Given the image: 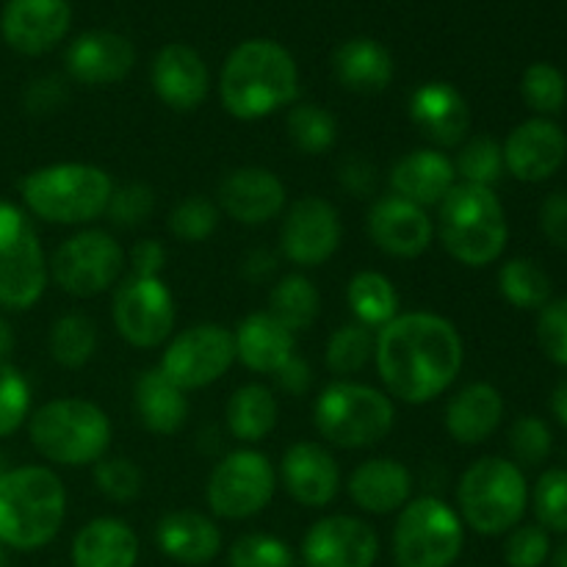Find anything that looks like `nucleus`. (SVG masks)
I'll return each mask as SVG.
<instances>
[{"instance_id": "1", "label": "nucleus", "mask_w": 567, "mask_h": 567, "mask_svg": "<svg viewBox=\"0 0 567 567\" xmlns=\"http://www.w3.org/2000/svg\"><path fill=\"white\" fill-rule=\"evenodd\" d=\"M374 363L388 396L430 404L457 382L465 343L457 327L430 310L399 313L374 338Z\"/></svg>"}, {"instance_id": "2", "label": "nucleus", "mask_w": 567, "mask_h": 567, "mask_svg": "<svg viewBox=\"0 0 567 567\" xmlns=\"http://www.w3.org/2000/svg\"><path fill=\"white\" fill-rule=\"evenodd\" d=\"M299 94L293 55L275 39H247L227 55L219 75V97L241 122L266 120L291 105Z\"/></svg>"}, {"instance_id": "3", "label": "nucleus", "mask_w": 567, "mask_h": 567, "mask_svg": "<svg viewBox=\"0 0 567 567\" xmlns=\"http://www.w3.org/2000/svg\"><path fill=\"white\" fill-rule=\"evenodd\" d=\"M66 518V487L44 465H20L0 474V543L37 551L55 540Z\"/></svg>"}, {"instance_id": "4", "label": "nucleus", "mask_w": 567, "mask_h": 567, "mask_svg": "<svg viewBox=\"0 0 567 567\" xmlns=\"http://www.w3.org/2000/svg\"><path fill=\"white\" fill-rule=\"evenodd\" d=\"M114 181L94 164H50L20 181L22 205L50 225H89L109 210Z\"/></svg>"}, {"instance_id": "5", "label": "nucleus", "mask_w": 567, "mask_h": 567, "mask_svg": "<svg viewBox=\"0 0 567 567\" xmlns=\"http://www.w3.org/2000/svg\"><path fill=\"white\" fill-rule=\"evenodd\" d=\"M437 236L457 264L471 269L496 264L509 238L502 199L493 188L457 183L437 205Z\"/></svg>"}, {"instance_id": "6", "label": "nucleus", "mask_w": 567, "mask_h": 567, "mask_svg": "<svg viewBox=\"0 0 567 567\" xmlns=\"http://www.w3.org/2000/svg\"><path fill=\"white\" fill-rule=\"evenodd\" d=\"M111 435L109 413L89 399H53L28 419L31 446L48 463L64 468H81L109 457Z\"/></svg>"}, {"instance_id": "7", "label": "nucleus", "mask_w": 567, "mask_h": 567, "mask_svg": "<svg viewBox=\"0 0 567 567\" xmlns=\"http://www.w3.org/2000/svg\"><path fill=\"white\" fill-rule=\"evenodd\" d=\"M319 435L338 449H369L391 435L396 408L380 388L352 380H336L313 404Z\"/></svg>"}, {"instance_id": "8", "label": "nucleus", "mask_w": 567, "mask_h": 567, "mask_svg": "<svg viewBox=\"0 0 567 567\" xmlns=\"http://www.w3.org/2000/svg\"><path fill=\"white\" fill-rule=\"evenodd\" d=\"M529 502L524 471L504 457H482L463 474L457 487L460 518L476 535L496 537L520 524Z\"/></svg>"}, {"instance_id": "9", "label": "nucleus", "mask_w": 567, "mask_h": 567, "mask_svg": "<svg viewBox=\"0 0 567 567\" xmlns=\"http://www.w3.org/2000/svg\"><path fill=\"white\" fill-rule=\"evenodd\" d=\"M465 546L457 509L437 496H421L399 509L393 559L399 567H452Z\"/></svg>"}, {"instance_id": "10", "label": "nucleus", "mask_w": 567, "mask_h": 567, "mask_svg": "<svg viewBox=\"0 0 567 567\" xmlns=\"http://www.w3.org/2000/svg\"><path fill=\"white\" fill-rule=\"evenodd\" d=\"M48 258L25 208L0 199V308L31 310L48 288Z\"/></svg>"}, {"instance_id": "11", "label": "nucleus", "mask_w": 567, "mask_h": 567, "mask_svg": "<svg viewBox=\"0 0 567 567\" xmlns=\"http://www.w3.org/2000/svg\"><path fill=\"white\" fill-rule=\"evenodd\" d=\"M125 269V249L111 233L81 230L61 241L48 260V275L64 293L97 297L116 286Z\"/></svg>"}, {"instance_id": "12", "label": "nucleus", "mask_w": 567, "mask_h": 567, "mask_svg": "<svg viewBox=\"0 0 567 567\" xmlns=\"http://www.w3.org/2000/svg\"><path fill=\"white\" fill-rule=\"evenodd\" d=\"M277 491V471L264 452L238 449L210 471L205 502L216 518L244 520L264 513Z\"/></svg>"}, {"instance_id": "13", "label": "nucleus", "mask_w": 567, "mask_h": 567, "mask_svg": "<svg viewBox=\"0 0 567 567\" xmlns=\"http://www.w3.org/2000/svg\"><path fill=\"white\" fill-rule=\"evenodd\" d=\"M236 363V341L225 324H194L172 336L158 369L183 391L214 385Z\"/></svg>"}, {"instance_id": "14", "label": "nucleus", "mask_w": 567, "mask_h": 567, "mask_svg": "<svg viewBox=\"0 0 567 567\" xmlns=\"http://www.w3.org/2000/svg\"><path fill=\"white\" fill-rule=\"evenodd\" d=\"M114 327L133 349H155L175 330V299L161 277L127 275L111 302Z\"/></svg>"}, {"instance_id": "15", "label": "nucleus", "mask_w": 567, "mask_h": 567, "mask_svg": "<svg viewBox=\"0 0 567 567\" xmlns=\"http://www.w3.org/2000/svg\"><path fill=\"white\" fill-rule=\"evenodd\" d=\"M341 216L324 197H302L286 210L280 227V252L302 269L327 264L341 247Z\"/></svg>"}, {"instance_id": "16", "label": "nucleus", "mask_w": 567, "mask_h": 567, "mask_svg": "<svg viewBox=\"0 0 567 567\" xmlns=\"http://www.w3.org/2000/svg\"><path fill=\"white\" fill-rule=\"evenodd\" d=\"M380 537L365 520L352 515H327L316 520L302 540L305 567H374Z\"/></svg>"}, {"instance_id": "17", "label": "nucleus", "mask_w": 567, "mask_h": 567, "mask_svg": "<svg viewBox=\"0 0 567 567\" xmlns=\"http://www.w3.org/2000/svg\"><path fill=\"white\" fill-rule=\"evenodd\" d=\"M216 203L238 225L258 227L282 214L288 192L286 183L266 166H238L219 181Z\"/></svg>"}, {"instance_id": "18", "label": "nucleus", "mask_w": 567, "mask_h": 567, "mask_svg": "<svg viewBox=\"0 0 567 567\" xmlns=\"http://www.w3.org/2000/svg\"><path fill=\"white\" fill-rule=\"evenodd\" d=\"M365 230L369 238L391 258H419L430 249L435 238V221L424 208L408 203V199L388 194L371 203L365 214Z\"/></svg>"}, {"instance_id": "19", "label": "nucleus", "mask_w": 567, "mask_h": 567, "mask_svg": "<svg viewBox=\"0 0 567 567\" xmlns=\"http://www.w3.org/2000/svg\"><path fill=\"white\" fill-rule=\"evenodd\" d=\"M72 9L66 0H6L0 11V33L11 50L42 55L66 37Z\"/></svg>"}, {"instance_id": "20", "label": "nucleus", "mask_w": 567, "mask_h": 567, "mask_svg": "<svg viewBox=\"0 0 567 567\" xmlns=\"http://www.w3.org/2000/svg\"><path fill=\"white\" fill-rule=\"evenodd\" d=\"M504 169L520 183H543L567 158V136L557 122L535 116L515 127L504 142Z\"/></svg>"}, {"instance_id": "21", "label": "nucleus", "mask_w": 567, "mask_h": 567, "mask_svg": "<svg viewBox=\"0 0 567 567\" xmlns=\"http://www.w3.org/2000/svg\"><path fill=\"white\" fill-rule=\"evenodd\" d=\"M150 83L166 109L186 114L199 109L208 97L210 72L197 50L183 42H172L155 53Z\"/></svg>"}, {"instance_id": "22", "label": "nucleus", "mask_w": 567, "mask_h": 567, "mask_svg": "<svg viewBox=\"0 0 567 567\" xmlns=\"http://www.w3.org/2000/svg\"><path fill=\"white\" fill-rule=\"evenodd\" d=\"M66 72L72 81L83 86H111V83L125 81L127 72L136 64V50L131 39L116 31H94L81 33L64 53Z\"/></svg>"}, {"instance_id": "23", "label": "nucleus", "mask_w": 567, "mask_h": 567, "mask_svg": "<svg viewBox=\"0 0 567 567\" xmlns=\"http://www.w3.org/2000/svg\"><path fill=\"white\" fill-rule=\"evenodd\" d=\"M282 487L297 504L321 509L341 491V468L327 446L316 441H299L286 449L280 463Z\"/></svg>"}, {"instance_id": "24", "label": "nucleus", "mask_w": 567, "mask_h": 567, "mask_svg": "<svg viewBox=\"0 0 567 567\" xmlns=\"http://www.w3.org/2000/svg\"><path fill=\"white\" fill-rule=\"evenodd\" d=\"M410 120L437 147H460L471 127L468 100L454 83H421L410 94Z\"/></svg>"}, {"instance_id": "25", "label": "nucleus", "mask_w": 567, "mask_h": 567, "mask_svg": "<svg viewBox=\"0 0 567 567\" xmlns=\"http://www.w3.org/2000/svg\"><path fill=\"white\" fill-rule=\"evenodd\" d=\"M391 188L396 197L419 205V208H437L446 199V194L457 186V172L454 161L435 147L413 150L402 155L391 166Z\"/></svg>"}, {"instance_id": "26", "label": "nucleus", "mask_w": 567, "mask_h": 567, "mask_svg": "<svg viewBox=\"0 0 567 567\" xmlns=\"http://www.w3.org/2000/svg\"><path fill=\"white\" fill-rule=\"evenodd\" d=\"M349 498L363 513L391 515L399 513L413 496V476L399 460L374 457L360 463L349 476Z\"/></svg>"}, {"instance_id": "27", "label": "nucleus", "mask_w": 567, "mask_h": 567, "mask_svg": "<svg viewBox=\"0 0 567 567\" xmlns=\"http://www.w3.org/2000/svg\"><path fill=\"white\" fill-rule=\"evenodd\" d=\"M233 341H236V360H241L244 369L269 377L280 371L297 349V336L282 327L269 310L244 316L241 324L233 330Z\"/></svg>"}, {"instance_id": "28", "label": "nucleus", "mask_w": 567, "mask_h": 567, "mask_svg": "<svg viewBox=\"0 0 567 567\" xmlns=\"http://www.w3.org/2000/svg\"><path fill=\"white\" fill-rule=\"evenodd\" d=\"M504 419V399L491 382H471L460 388L446 404V432L463 446H480Z\"/></svg>"}, {"instance_id": "29", "label": "nucleus", "mask_w": 567, "mask_h": 567, "mask_svg": "<svg viewBox=\"0 0 567 567\" xmlns=\"http://www.w3.org/2000/svg\"><path fill=\"white\" fill-rule=\"evenodd\" d=\"M155 543L181 565H208L221 551V532L208 515L194 509L166 513L155 526Z\"/></svg>"}, {"instance_id": "30", "label": "nucleus", "mask_w": 567, "mask_h": 567, "mask_svg": "<svg viewBox=\"0 0 567 567\" xmlns=\"http://www.w3.org/2000/svg\"><path fill=\"white\" fill-rule=\"evenodd\" d=\"M393 55L385 44L369 37H354L338 44L332 53V72L338 83L349 92L358 94H380L393 81Z\"/></svg>"}, {"instance_id": "31", "label": "nucleus", "mask_w": 567, "mask_h": 567, "mask_svg": "<svg viewBox=\"0 0 567 567\" xmlns=\"http://www.w3.org/2000/svg\"><path fill=\"white\" fill-rule=\"evenodd\" d=\"M133 404L142 426L153 435H175L188 419V396L158 365L144 369L133 385Z\"/></svg>"}, {"instance_id": "32", "label": "nucleus", "mask_w": 567, "mask_h": 567, "mask_svg": "<svg viewBox=\"0 0 567 567\" xmlns=\"http://www.w3.org/2000/svg\"><path fill=\"white\" fill-rule=\"evenodd\" d=\"M138 537L125 520L94 518L72 540V567H136Z\"/></svg>"}, {"instance_id": "33", "label": "nucleus", "mask_w": 567, "mask_h": 567, "mask_svg": "<svg viewBox=\"0 0 567 567\" xmlns=\"http://www.w3.org/2000/svg\"><path fill=\"white\" fill-rule=\"evenodd\" d=\"M277 415H280V404L271 388L260 385V382H247V385L236 388V393L227 402V430L236 441L258 443L277 426Z\"/></svg>"}, {"instance_id": "34", "label": "nucleus", "mask_w": 567, "mask_h": 567, "mask_svg": "<svg viewBox=\"0 0 567 567\" xmlns=\"http://www.w3.org/2000/svg\"><path fill=\"white\" fill-rule=\"evenodd\" d=\"M347 302L352 308L358 324L369 330H382L388 321L399 316V293L396 286L388 280L382 271L365 269L349 280Z\"/></svg>"}, {"instance_id": "35", "label": "nucleus", "mask_w": 567, "mask_h": 567, "mask_svg": "<svg viewBox=\"0 0 567 567\" xmlns=\"http://www.w3.org/2000/svg\"><path fill=\"white\" fill-rule=\"evenodd\" d=\"M319 288L305 275H286L269 293V313L293 336L313 327V321L319 319Z\"/></svg>"}, {"instance_id": "36", "label": "nucleus", "mask_w": 567, "mask_h": 567, "mask_svg": "<svg viewBox=\"0 0 567 567\" xmlns=\"http://www.w3.org/2000/svg\"><path fill=\"white\" fill-rule=\"evenodd\" d=\"M498 291L513 308L540 310L551 302V277L537 260L513 258L498 269Z\"/></svg>"}, {"instance_id": "37", "label": "nucleus", "mask_w": 567, "mask_h": 567, "mask_svg": "<svg viewBox=\"0 0 567 567\" xmlns=\"http://www.w3.org/2000/svg\"><path fill=\"white\" fill-rule=\"evenodd\" d=\"M50 358L64 369H81L97 352V324L83 313H64L53 321L48 338Z\"/></svg>"}, {"instance_id": "38", "label": "nucleus", "mask_w": 567, "mask_h": 567, "mask_svg": "<svg viewBox=\"0 0 567 567\" xmlns=\"http://www.w3.org/2000/svg\"><path fill=\"white\" fill-rule=\"evenodd\" d=\"M374 330L358 324V321L341 324L338 330H332L324 349L327 369L336 377H341V380L360 374V371L369 365V360L374 358Z\"/></svg>"}, {"instance_id": "39", "label": "nucleus", "mask_w": 567, "mask_h": 567, "mask_svg": "<svg viewBox=\"0 0 567 567\" xmlns=\"http://www.w3.org/2000/svg\"><path fill=\"white\" fill-rule=\"evenodd\" d=\"M288 136L305 155H321L336 144L338 120L319 103H299L288 111Z\"/></svg>"}, {"instance_id": "40", "label": "nucleus", "mask_w": 567, "mask_h": 567, "mask_svg": "<svg viewBox=\"0 0 567 567\" xmlns=\"http://www.w3.org/2000/svg\"><path fill=\"white\" fill-rule=\"evenodd\" d=\"M454 172L460 183L471 186L493 188L504 175V150L493 136H474L463 142L457 158H454Z\"/></svg>"}, {"instance_id": "41", "label": "nucleus", "mask_w": 567, "mask_h": 567, "mask_svg": "<svg viewBox=\"0 0 567 567\" xmlns=\"http://www.w3.org/2000/svg\"><path fill=\"white\" fill-rule=\"evenodd\" d=\"M520 94L524 103L535 111L537 116H554L563 111L567 100V83L565 75L548 61H537V64L526 66L524 78H520Z\"/></svg>"}, {"instance_id": "42", "label": "nucleus", "mask_w": 567, "mask_h": 567, "mask_svg": "<svg viewBox=\"0 0 567 567\" xmlns=\"http://www.w3.org/2000/svg\"><path fill=\"white\" fill-rule=\"evenodd\" d=\"M166 227L183 244L208 241L216 233V227H219V205L214 199L203 197V194H194V197L181 199L172 208Z\"/></svg>"}, {"instance_id": "43", "label": "nucleus", "mask_w": 567, "mask_h": 567, "mask_svg": "<svg viewBox=\"0 0 567 567\" xmlns=\"http://www.w3.org/2000/svg\"><path fill=\"white\" fill-rule=\"evenodd\" d=\"M227 563L230 567H297V557L280 537L252 532L233 543Z\"/></svg>"}, {"instance_id": "44", "label": "nucleus", "mask_w": 567, "mask_h": 567, "mask_svg": "<svg viewBox=\"0 0 567 567\" xmlns=\"http://www.w3.org/2000/svg\"><path fill=\"white\" fill-rule=\"evenodd\" d=\"M31 419V385L20 369L0 363V437H9Z\"/></svg>"}, {"instance_id": "45", "label": "nucleus", "mask_w": 567, "mask_h": 567, "mask_svg": "<svg viewBox=\"0 0 567 567\" xmlns=\"http://www.w3.org/2000/svg\"><path fill=\"white\" fill-rule=\"evenodd\" d=\"M535 515L546 532L567 535V468H551L535 485Z\"/></svg>"}, {"instance_id": "46", "label": "nucleus", "mask_w": 567, "mask_h": 567, "mask_svg": "<svg viewBox=\"0 0 567 567\" xmlns=\"http://www.w3.org/2000/svg\"><path fill=\"white\" fill-rule=\"evenodd\" d=\"M94 485L111 502H133L142 493L144 476L133 460L103 457L94 463Z\"/></svg>"}, {"instance_id": "47", "label": "nucleus", "mask_w": 567, "mask_h": 567, "mask_svg": "<svg viewBox=\"0 0 567 567\" xmlns=\"http://www.w3.org/2000/svg\"><path fill=\"white\" fill-rule=\"evenodd\" d=\"M509 449H513L515 460L526 468L532 465L546 463L548 454L554 449V435L548 424L537 415H520L509 430Z\"/></svg>"}, {"instance_id": "48", "label": "nucleus", "mask_w": 567, "mask_h": 567, "mask_svg": "<svg viewBox=\"0 0 567 567\" xmlns=\"http://www.w3.org/2000/svg\"><path fill=\"white\" fill-rule=\"evenodd\" d=\"M153 208L155 194L147 183H125V186L120 188L114 186V194H111V203L105 214H109V219L114 221L116 227L131 230V227L144 225V219L153 214Z\"/></svg>"}, {"instance_id": "49", "label": "nucleus", "mask_w": 567, "mask_h": 567, "mask_svg": "<svg viewBox=\"0 0 567 567\" xmlns=\"http://www.w3.org/2000/svg\"><path fill=\"white\" fill-rule=\"evenodd\" d=\"M551 554V540L540 524L515 526L504 543V559L509 567H540Z\"/></svg>"}, {"instance_id": "50", "label": "nucleus", "mask_w": 567, "mask_h": 567, "mask_svg": "<svg viewBox=\"0 0 567 567\" xmlns=\"http://www.w3.org/2000/svg\"><path fill=\"white\" fill-rule=\"evenodd\" d=\"M537 343L548 360L567 365V297L551 299L537 316Z\"/></svg>"}, {"instance_id": "51", "label": "nucleus", "mask_w": 567, "mask_h": 567, "mask_svg": "<svg viewBox=\"0 0 567 567\" xmlns=\"http://www.w3.org/2000/svg\"><path fill=\"white\" fill-rule=\"evenodd\" d=\"M66 103V86L61 78L44 75L28 83L25 109L37 116H48Z\"/></svg>"}, {"instance_id": "52", "label": "nucleus", "mask_w": 567, "mask_h": 567, "mask_svg": "<svg viewBox=\"0 0 567 567\" xmlns=\"http://www.w3.org/2000/svg\"><path fill=\"white\" fill-rule=\"evenodd\" d=\"M338 181H341L343 192L354 194V197H369L377 188V166L363 155H349L338 169Z\"/></svg>"}, {"instance_id": "53", "label": "nucleus", "mask_w": 567, "mask_h": 567, "mask_svg": "<svg viewBox=\"0 0 567 567\" xmlns=\"http://www.w3.org/2000/svg\"><path fill=\"white\" fill-rule=\"evenodd\" d=\"M540 227L554 247L567 249V192L548 194L540 205Z\"/></svg>"}, {"instance_id": "54", "label": "nucleus", "mask_w": 567, "mask_h": 567, "mask_svg": "<svg viewBox=\"0 0 567 567\" xmlns=\"http://www.w3.org/2000/svg\"><path fill=\"white\" fill-rule=\"evenodd\" d=\"M166 266V247L158 238H144L131 249V275L161 277Z\"/></svg>"}, {"instance_id": "55", "label": "nucleus", "mask_w": 567, "mask_h": 567, "mask_svg": "<svg viewBox=\"0 0 567 567\" xmlns=\"http://www.w3.org/2000/svg\"><path fill=\"white\" fill-rule=\"evenodd\" d=\"M271 380H275V385L280 388V391L291 393V396H302L310 388V382H313V371H310V365L305 363V360H299L297 354H293L280 371L271 374Z\"/></svg>"}, {"instance_id": "56", "label": "nucleus", "mask_w": 567, "mask_h": 567, "mask_svg": "<svg viewBox=\"0 0 567 567\" xmlns=\"http://www.w3.org/2000/svg\"><path fill=\"white\" fill-rule=\"evenodd\" d=\"M275 269H277V258L269 252V249H252L241 264V275L252 282L269 280Z\"/></svg>"}, {"instance_id": "57", "label": "nucleus", "mask_w": 567, "mask_h": 567, "mask_svg": "<svg viewBox=\"0 0 567 567\" xmlns=\"http://www.w3.org/2000/svg\"><path fill=\"white\" fill-rule=\"evenodd\" d=\"M551 413L554 419L559 421V424L567 426V377L563 382H559L557 388H554L551 393Z\"/></svg>"}, {"instance_id": "58", "label": "nucleus", "mask_w": 567, "mask_h": 567, "mask_svg": "<svg viewBox=\"0 0 567 567\" xmlns=\"http://www.w3.org/2000/svg\"><path fill=\"white\" fill-rule=\"evenodd\" d=\"M14 330H11V324L6 321V316H0V363H9L11 352H14Z\"/></svg>"}, {"instance_id": "59", "label": "nucleus", "mask_w": 567, "mask_h": 567, "mask_svg": "<svg viewBox=\"0 0 567 567\" xmlns=\"http://www.w3.org/2000/svg\"><path fill=\"white\" fill-rule=\"evenodd\" d=\"M554 567H567V540L554 551Z\"/></svg>"}, {"instance_id": "60", "label": "nucleus", "mask_w": 567, "mask_h": 567, "mask_svg": "<svg viewBox=\"0 0 567 567\" xmlns=\"http://www.w3.org/2000/svg\"><path fill=\"white\" fill-rule=\"evenodd\" d=\"M0 567H6V546L0 543Z\"/></svg>"}]
</instances>
